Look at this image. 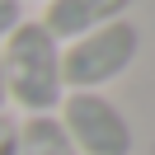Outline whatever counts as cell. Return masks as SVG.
Segmentation results:
<instances>
[{
    "label": "cell",
    "instance_id": "4",
    "mask_svg": "<svg viewBox=\"0 0 155 155\" xmlns=\"http://www.w3.org/2000/svg\"><path fill=\"white\" fill-rule=\"evenodd\" d=\"M132 5L136 0H47L38 24L57 42H75V38H85V33L113 24V19H127Z\"/></svg>",
    "mask_w": 155,
    "mask_h": 155
},
{
    "label": "cell",
    "instance_id": "2",
    "mask_svg": "<svg viewBox=\"0 0 155 155\" xmlns=\"http://www.w3.org/2000/svg\"><path fill=\"white\" fill-rule=\"evenodd\" d=\"M141 57V28L136 19H113L104 28L85 33L75 42H61V75L66 89H89V94H104L113 80H122L132 71V61Z\"/></svg>",
    "mask_w": 155,
    "mask_h": 155
},
{
    "label": "cell",
    "instance_id": "3",
    "mask_svg": "<svg viewBox=\"0 0 155 155\" xmlns=\"http://www.w3.org/2000/svg\"><path fill=\"white\" fill-rule=\"evenodd\" d=\"M61 132L71 136L80 155H132L136 150V132L132 117L113 104L108 94H89V89H66L57 108Z\"/></svg>",
    "mask_w": 155,
    "mask_h": 155
},
{
    "label": "cell",
    "instance_id": "7",
    "mask_svg": "<svg viewBox=\"0 0 155 155\" xmlns=\"http://www.w3.org/2000/svg\"><path fill=\"white\" fill-rule=\"evenodd\" d=\"M24 24V0H0V38Z\"/></svg>",
    "mask_w": 155,
    "mask_h": 155
},
{
    "label": "cell",
    "instance_id": "8",
    "mask_svg": "<svg viewBox=\"0 0 155 155\" xmlns=\"http://www.w3.org/2000/svg\"><path fill=\"white\" fill-rule=\"evenodd\" d=\"M10 108V94H5V61H0V113Z\"/></svg>",
    "mask_w": 155,
    "mask_h": 155
},
{
    "label": "cell",
    "instance_id": "1",
    "mask_svg": "<svg viewBox=\"0 0 155 155\" xmlns=\"http://www.w3.org/2000/svg\"><path fill=\"white\" fill-rule=\"evenodd\" d=\"M0 61H5V94H10V104H19V113L42 117L61 108V99H66L61 42L38 19H24L19 28L0 38Z\"/></svg>",
    "mask_w": 155,
    "mask_h": 155
},
{
    "label": "cell",
    "instance_id": "9",
    "mask_svg": "<svg viewBox=\"0 0 155 155\" xmlns=\"http://www.w3.org/2000/svg\"><path fill=\"white\" fill-rule=\"evenodd\" d=\"M42 5H47V0H42Z\"/></svg>",
    "mask_w": 155,
    "mask_h": 155
},
{
    "label": "cell",
    "instance_id": "5",
    "mask_svg": "<svg viewBox=\"0 0 155 155\" xmlns=\"http://www.w3.org/2000/svg\"><path fill=\"white\" fill-rule=\"evenodd\" d=\"M19 155H80V150L61 132L57 113H42V117H24L19 122Z\"/></svg>",
    "mask_w": 155,
    "mask_h": 155
},
{
    "label": "cell",
    "instance_id": "6",
    "mask_svg": "<svg viewBox=\"0 0 155 155\" xmlns=\"http://www.w3.org/2000/svg\"><path fill=\"white\" fill-rule=\"evenodd\" d=\"M0 155H19V122L0 113Z\"/></svg>",
    "mask_w": 155,
    "mask_h": 155
}]
</instances>
